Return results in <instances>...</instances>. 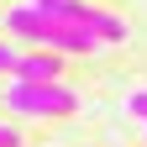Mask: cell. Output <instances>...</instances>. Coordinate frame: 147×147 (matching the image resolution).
Returning <instances> with one entry per match:
<instances>
[{
  "mask_svg": "<svg viewBox=\"0 0 147 147\" xmlns=\"http://www.w3.org/2000/svg\"><path fill=\"white\" fill-rule=\"evenodd\" d=\"M5 32L26 37V42H42V47H53V53H95V47H100L95 32H84L79 21H58V16H47L37 0L5 11Z\"/></svg>",
  "mask_w": 147,
  "mask_h": 147,
  "instance_id": "6da1fadb",
  "label": "cell"
},
{
  "mask_svg": "<svg viewBox=\"0 0 147 147\" xmlns=\"http://www.w3.org/2000/svg\"><path fill=\"white\" fill-rule=\"evenodd\" d=\"M5 105L16 116H26V121H58V116L79 110V95L68 84H58V79H21L16 74V84L5 89Z\"/></svg>",
  "mask_w": 147,
  "mask_h": 147,
  "instance_id": "7a4b0ae2",
  "label": "cell"
},
{
  "mask_svg": "<svg viewBox=\"0 0 147 147\" xmlns=\"http://www.w3.org/2000/svg\"><path fill=\"white\" fill-rule=\"evenodd\" d=\"M47 16H58V21H79L84 32H95L100 42H126V21L116 11H95V5H84V0H37Z\"/></svg>",
  "mask_w": 147,
  "mask_h": 147,
  "instance_id": "3957f363",
  "label": "cell"
},
{
  "mask_svg": "<svg viewBox=\"0 0 147 147\" xmlns=\"http://www.w3.org/2000/svg\"><path fill=\"white\" fill-rule=\"evenodd\" d=\"M16 74L21 79H63V63H58L53 47H42V53H21L16 58Z\"/></svg>",
  "mask_w": 147,
  "mask_h": 147,
  "instance_id": "277c9868",
  "label": "cell"
},
{
  "mask_svg": "<svg viewBox=\"0 0 147 147\" xmlns=\"http://www.w3.org/2000/svg\"><path fill=\"white\" fill-rule=\"evenodd\" d=\"M126 110H131L137 121H147V89H131V95H126Z\"/></svg>",
  "mask_w": 147,
  "mask_h": 147,
  "instance_id": "5b68a950",
  "label": "cell"
},
{
  "mask_svg": "<svg viewBox=\"0 0 147 147\" xmlns=\"http://www.w3.org/2000/svg\"><path fill=\"white\" fill-rule=\"evenodd\" d=\"M0 74H16V53H11L5 37H0Z\"/></svg>",
  "mask_w": 147,
  "mask_h": 147,
  "instance_id": "8992f818",
  "label": "cell"
},
{
  "mask_svg": "<svg viewBox=\"0 0 147 147\" xmlns=\"http://www.w3.org/2000/svg\"><path fill=\"white\" fill-rule=\"evenodd\" d=\"M0 147H21V137H16L11 126H0Z\"/></svg>",
  "mask_w": 147,
  "mask_h": 147,
  "instance_id": "52a82bcc",
  "label": "cell"
}]
</instances>
